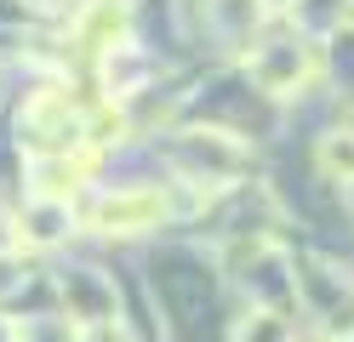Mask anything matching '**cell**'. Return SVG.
<instances>
[{"instance_id":"6da1fadb","label":"cell","mask_w":354,"mask_h":342,"mask_svg":"<svg viewBox=\"0 0 354 342\" xmlns=\"http://www.w3.org/2000/svg\"><path fill=\"white\" fill-rule=\"evenodd\" d=\"M17 131H24V143H29L35 160H46V154H69L80 137H86V120L69 108V97H63V91H40V97L24 108Z\"/></svg>"},{"instance_id":"7a4b0ae2","label":"cell","mask_w":354,"mask_h":342,"mask_svg":"<svg viewBox=\"0 0 354 342\" xmlns=\"http://www.w3.org/2000/svg\"><path fill=\"white\" fill-rule=\"evenodd\" d=\"M166 222V194L160 189H115L97 200L92 228L97 234H149Z\"/></svg>"},{"instance_id":"3957f363","label":"cell","mask_w":354,"mask_h":342,"mask_svg":"<svg viewBox=\"0 0 354 342\" xmlns=\"http://www.w3.org/2000/svg\"><path fill=\"white\" fill-rule=\"evenodd\" d=\"M120 35H126V6L120 0H92L75 17V46H86V52H115Z\"/></svg>"},{"instance_id":"277c9868","label":"cell","mask_w":354,"mask_h":342,"mask_svg":"<svg viewBox=\"0 0 354 342\" xmlns=\"http://www.w3.org/2000/svg\"><path fill=\"white\" fill-rule=\"evenodd\" d=\"M17 228H24V245H57V240L75 228V211H69V200L35 194V200H29V211L17 217Z\"/></svg>"},{"instance_id":"5b68a950","label":"cell","mask_w":354,"mask_h":342,"mask_svg":"<svg viewBox=\"0 0 354 342\" xmlns=\"http://www.w3.org/2000/svg\"><path fill=\"white\" fill-rule=\"evenodd\" d=\"M315 166L331 182H354V131H326L315 143Z\"/></svg>"},{"instance_id":"8992f818","label":"cell","mask_w":354,"mask_h":342,"mask_svg":"<svg viewBox=\"0 0 354 342\" xmlns=\"http://www.w3.org/2000/svg\"><path fill=\"white\" fill-rule=\"evenodd\" d=\"M234 342H292V331H286V319H280V314L257 308V314H246V319H240Z\"/></svg>"},{"instance_id":"52a82bcc","label":"cell","mask_w":354,"mask_h":342,"mask_svg":"<svg viewBox=\"0 0 354 342\" xmlns=\"http://www.w3.org/2000/svg\"><path fill=\"white\" fill-rule=\"evenodd\" d=\"M75 342H131V331L120 325V319H92V325H86Z\"/></svg>"},{"instance_id":"ba28073f","label":"cell","mask_w":354,"mask_h":342,"mask_svg":"<svg viewBox=\"0 0 354 342\" xmlns=\"http://www.w3.org/2000/svg\"><path fill=\"white\" fill-rule=\"evenodd\" d=\"M24 245V228H17V217H0V257H6V251H17Z\"/></svg>"},{"instance_id":"9c48e42d","label":"cell","mask_w":354,"mask_h":342,"mask_svg":"<svg viewBox=\"0 0 354 342\" xmlns=\"http://www.w3.org/2000/svg\"><path fill=\"white\" fill-rule=\"evenodd\" d=\"M29 6H52V0H29Z\"/></svg>"},{"instance_id":"30bf717a","label":"cell","mask_w":354,"mask_h":342,"mask_svg":"<svg viewBox=\"0 0 354 342\" xmlns=\"http://www.w3.org/2000/svg\"><path fill=\"white\" fill-rule=\"evenodd\" d=\"M348 194H354V182H348Z\"/></svg>"}]
</instances>
